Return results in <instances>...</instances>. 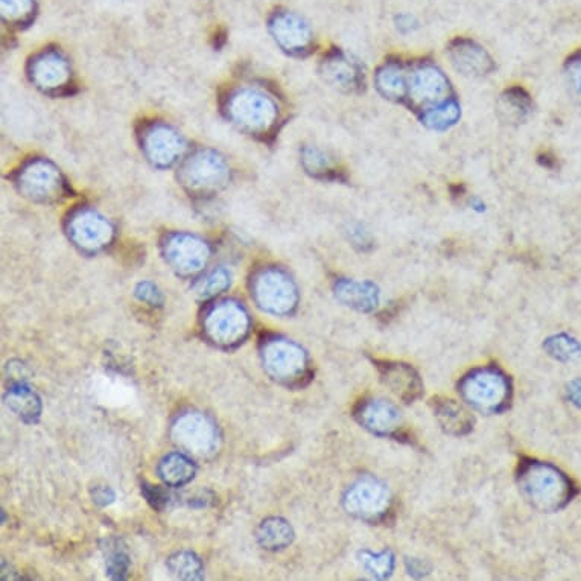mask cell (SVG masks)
Segmentation results:
<instances>
[{
    "mask_svg": "<svg viewBox=\"0 0 581 581\" xmlns=\"http://www.w3.org/2000/svg\"><path fill=\"white\" fill-rule=\"evenodd\" d=\"M2 17L7 22L26 23L35 11L34 0H0Z\"/></svg>",
    "mask_w": 581,
    "mask_h": 581,
    "instance_id": "d4e9b609",
    "label": "cell"
},
{
    "mask_svg": "<svg viewBox=\"0 0 581 581\" xmlns=\"http://www.w3.org/2000/svg\"><path fill=\"white\" fill-rule=\"evenodd\" d=\"M70 230L81 245H89V247H98L112 235V227L104 216L90 209L78 210L72 216Z\"/></svg>",
    "mask_w": 581,
    "mask_h": 581,
    "instance_id": "9a60e30c",
    "label": "cell"
},
{
    "mask_svg": "<svg viewBox=\"0 0 581 581\" xmlns=\"http://www.w3.org/2000/svg\"><path fill=\"white\" fill-rule=\"evenodd\" d=\"M143 151L148 160L159 168L174 165L185 151V140L174 128L165 124L151 125L142 136Z\"/></svg>",
    "mask_w": 581,
    "mask_h": 581,
    "instance_id": "30bf717a",
    "label": "cell"
},
{
    "mask_svg": "<svg viewBox=\"0 0 581 581\" xmlns=\"http://www.w3.org/2000/svg\"><path fill=\"white\" fill-rule=\"evenodd\" d=\"M362 565L375 577L385 578L393 571L394 560L387 551L379 554L364 553L362 554Z\"/></svg>",
    "mask_w": 581,
    "mask_h": 581,
    "instance_id": "484cf974",
    "label": "cell"
},
{
    "mask_svg": "<svg viewBox=\"0 0 581 581\" xmlns=\"http://www.w3.org/2000/svg\"><path fill=\"white\" fill-rule=\"evenodd\" d=\"M227 115L241 130L264 134L279 119L277 102L267 93L256 89H241L227 99Z\"/></svg>",
    "mask_w": 581,
    "mask_h": 581,
    "instance_id": "3957f363",
    "label": "cell"
},
{
    "mask_svg": "<svg viewBox=\"0 0 581 581\" xmlns=\"http://www.w3.org/2000/svg\"><path fill=\"white\" fill-rule=\"evenodd\" d=\"M568 396L571 399L572 404L577 405V407H581V381L571 382L568 387Z\"/></svg>",
    "mask_w": 581,
    "mask_h": 581,
    "instance_id": "f546056e",
    "label": "cell"
},
{
    "mask_svg": "<svg viewBox=\"0 0 581 581\" xmlns=\"http://www.w3.org/2000/svg\"><path fill=\"white\" fill-rule=\"evenodd\" d=\"M435 419L445 432L451 435H466L474 429V417L470 416L457 401L446 397H435L432 401Z\"/></svg>",
    "mask_w": 581,
    "mask_h": 581,
    "instance_id": "ac0fdd59",
    "label": "cell"
},
{
    "mask_svg": "<svg viewBox=\"0 0 581 581\" xmlns=\"http://www.w3.org/2000/svg\"><path fill=\"white\" fill-rule=\"evenodd\" d=\"M268 29L277 46L289 55L306 54L314 42L311 25L294 11L277 10L271 14Z\"/></svg>",
    "mask_w": 581,
    "mask_h": 581,
    "instance_id": "52a82bcc",
    "label": "cell"
},
{
    "mask_svg": "<svg viewBox=\"0 0 581 581\" xmlns=\"http://www.w3.org/2000/svg\"><path fill=\"white\" fill-rule=\"evenodd\" d=\"M347 235H349V241L352 242V245L358 247L359 250L366 251L372 248V235H370L369 230L366 229L364 224H352L349 230H347Z\"/></svg>",
    "mask_w": 581,
    "mask_h": 581,
    "instance_id": "83f0119b",
    "label": "cell"
},
{
    "mask_svg": "<svg viewBox=\"0 0 581 581\" xmlns=\"http://www.w3.org/2000/svg\"><path fill=\"white\" fill-rule=\"evenodd\" d=\"M335 294L344 305L361 312H372L378 308L381 293L378 286L369 280L355 282V280L341 279L335 285Z\"/></svg>",
    "mask_w": 581,
    "mask_h": 581,
    "instance_id": "e0dca14e",
    "label": "cell"
},
{
    "mask_svg": "<svg viewBox=\"0 0 581 581\" xmlns=\"http://www.w3.org/2000/svg\"><path fill=\"white\" fill-rule=\"evenodd\" d=\"M302 165L312 177L321 178V180H331V178L338 177L337 163H335L334 157L328 151L321 150L314 145L303 148Z\"/></svg>",
    "mask_w": 581,
    "mask_h": 581,
    "instance_id": "44dd1931",
    "label": "cell"
},
{
    "mask_svg": "<svg viewBox=\"0 0 581 581\" xmlns=\"http://www.w3.org/2000/svg\"><path fill=\"white\" fill-rule=\"evenodd\" d=\"M396 28L397 31L402 32V34H411V32H414L419 28V22H417L416 17L411 16V14H399V16L396 17Z\"/></svg>",
    "mask_w": 581,
    "mask_h": 581,
    "instance_id": "f1b7e54d",
    "label": "cell"
},
{
    "mask_svg": "<svg viewBox=\"0 0 581 581\" xmlns=\"http://www.w3.org/2000/svg\"><path fill=\"white\" fill-rule=\"evenodd\" d=\"M518 484L524 498L540 512H559L574 496V486L562 470L542 461L522 460Z\"/></svg>",
    "mask_w": 581,
    "mask_h": 581,
    "instance_id": "6da1fadb",
    "label": "cell"
},
{
    "mask_svg": "<svg viewBox=\"0 0 581 581\" xmlns=\"http://www.w3.org/2000/svg\"><path fill=\"white\" fill-rule=\"evenodd\" d=\"M545 349L551 356L560 361H572V359L581 358V346L568 335H559V337L550 338L545 343Z\"/></svg>",
    "mask_w": 581,
    "mask_h": 581,
    "instance_id": "cb8c5ba5",
    "label": "cell"
},
{
    "mask_svg": "<svg viewBox=\"0 0 581 581\" xmlns=\"http://www.w3.org/2000/svg\"><path fill=\"white\" fill-rule=\"evenodd\" d=\"M229 166L215 151L203 150L186 160L181 168L183 185L191 191L207 194L224 188L229 181Z\"/></svg>",
    "mask_w": 581,
    "mask_h": 581,
    "instance_id": "5b68a950",
    "label": "cell"
},
{
    "mask_svg": "<svg viewBox=\"0 0 581 581\" xmlns=\"http://www.w3.org/2000/svg\"><path fill=\"white\" fill-rule=\"evenodd\" d=\"M382 382L396 394L399 399L411 404L423 393L422 379L413 367L397 361H375Z\"/></svg>",
    "mask_w": 581,
    "mask_h": 581,
    "instance_id": "4fadbf2b",
    "label": "cell"
},
{
    "mask_svg": "<svg viewBox=\"0 0 581 581\" xmlns=\"http://www.w3.org/2000/svg\"><path fill=\"white\" fill-rule=\"evenodd\" d=\"M172 254L178 264H188L195 267L203 261L204 248L201 242L191 236H175L171 242Z\"/></svg>",
    "mask_w": 581,
    "mask_h": 581,
    "instance_id": "603a6c76",
    "label": "cell"
},
{
    "mask_svg": "<svg viewBox=\"0 0 581 581\" xmlns=\"http://www.w3.org/2000/svg\"><path fill=\"white\" fill-rule=\"evenodd\" d=\"M408 569L411 571L410 574L423 575L426 571L425 563H423L422 560L417 559L408 560Z\"/></svg>",
    "mask_w": 581,
    "mask_h": 581,
    "instance_id": "4dcf8cb0",
    "label": "cell"
},
{
    "mask_svg": "<svg viewBox=\"0 0 581 581\" xmlns=\"http://www.w3.org/2000/svg\"><path fill=\"white\" fill-rule=\"evenodd\" d=\"M347 507L356 518L378 524L390 513V490L376 478L358 481L347 496Z\"/></svg>",
    "mask_w": 581,
    "mask_h": 581,
    "instance_id": "8992f818",
    "label": "cell"
},
{
    "mask_svg": "<svg viewBox=\"0 0 581 581\" xmlns=\"http://www.w3.org/2000/svg\"><path fill=\"white\" fill-rule=\"evenodd\" d=\"M446 54H448L454 69L466 77H487L495 69L493 58L490 57L486 48L475 40L467 39V37H458V39L452 40Z\"/></svg>",
    "mask_w": 581,
    "mask_h": 581,
    "instance_id": "7c38bea8",
    "label": "cell"
},
{
    "mask_svg": "<svg viewBox=\"0 0 581 581\" xmlns=\"http://www.w3.org/2000/svg\"><path fill=\"white\" fill-rule=\"evenodd\" d=\"M29 75L37 87L54 92L69 83L70 66L60 52L45 51L32 60Z\"/></svg>",
    "mask_w": 581,
    "mask_h": 581,
    "instance_id": "5bb4252c",
    "label": "cell"
},
{
    "mask_svg": "<svg viewBox=\"0 0 581 581\" xmlns=\"http://www.w3.org/2000/svg\"><path fill=\"white\" fill-rule=\"evenodd\" d=\"M356 420L379 437H394L402 426V414L393 402L370 397L359 402Z\"/></svg>",
    "mask_w": 581,
    "mask_h": 581,
    "instance_id": "8fae6325",
    "label": "cell"
},
{
    "mask_svg": "<svg viewBox=\"0 0 581 581\" xmlns=\"http://www.w3.org/2000/svg\"><path fill=\"white\" fill-rule=\"evenodd\" d=\"M420 122L429 130L446 131L458 124L461 118V105L455 96L440 104L432 105L419 112Z\"/></svg>",
    "mask_w": 581,
    "mask_h": 581,
    "instance_id": "ffe728a7",
    "label": "cell"
},
{
    "mask_svg": "<svg viewBox=\"0 0 581 581\" xmlns=\"http://www.w3.org/2000/svg\"><path fill=\"white\" fill-rule=\"evenodd\" d=\"M25 197L40 203H49L63 195L64 181L60 171L46 160H34L19 172L17 180Z\"/></svg>",
    "mask_w": 581,
    "mask_h": 581,
    "instance_id": "ba28073f",
    "label": "cell"
},
{
    "mask_svg": "<svg viewBox=\"0 0 581 581\" xmlns=\"http://www.w3.org/2000/svg\"><path fill=\"white\" fill-rule=\"evenodd\" d=\"M499 118L507 124H522L533 113L531 96L522 87H510L498 99Z\"/></svg>",
    "mask_w": 581,
    "mask_h": 581,
    "instance_id": "d6986e66",
    "label": "cell"
},
{
    "mask_svg": "<svg viewBox=\"0 0 581 581\" xmlns=\"http://www.w3.org/2000/svg\"><path fill=\"white\" fill-rule=\"evenodd\" d=\"M408 66L402 60H388L378 67L375 87L379 95L388 101L402 102L407 99Z\"/></svg>",
    "mask_w": 581,
    "mask_h": 581,
    "instance_id": "2e32d148",
    "label": "cell"
},
{
    "mask_svg": "<svg viewBox=\"0 0 581 581\" xmlns=\"http://www.w3.org/2000/svg\"><path fill=\"white\" fill-rule=\"evenodd\" d=\"M320 72L324 81L340 92H361L366 84L364 69L359 61L341 49H334L323 58Z\"/></svg>",
    "mask_w": 581,
    "mask_h": 581,
    "instance_id": "9c48e42d",
    "label": "cell"
},
{
    "mask_svg": "<svg viewBox=\"0 0 581 581\" xmlns=\"http://www.w3.org/2000/svg\"><path fill=\"white\" fill-rule=\"evenodd\" d=\"M565 78L572 95L581 101V51L575 52L566 60Z\"/></svg>",
    "mask_w": 581,
    "mask_h": 581,
    "instance_id": "4316f807",
    "label": "cell"
},
{
    "mask_svg": "<svg viewBox=\"0 0 581 581\" xmlns=\"http://www.w3.org/2000/svg\"><path fill=\"white\" fill-rule=\"evenodd\" d=\"M458 393L469 407L484 414H499L512 402V381L496 366L470 370L458 382Z\"/></svg>",
    "mask_w": 581,
    "mask_h": 581,
    "instance_id": "7a4b0ae2",
    "label": "cell"
},
{
    "mask_svg": "<svg viewBox=\"0 0 581 581\" xmlns=\"http://www.w3.org/2000/svg\"><path fill=\"white\" fill-rule=\"evenodd\" d=\"M261 289L267 293V299H270L279 308L293 306L294 300H296V289H294L293 282L285 274L276 273V271H271L267 276H264Z\"/></svg>",
    "mask_w": 581,
    "mask_h": 581,
    "instance_id": "7402d4cb",
    "label": "cell"
},
{
    "mask_svg": "<svg viewBox=\"0 0 581 581\" xmlns=\"http://www.w3.org/2000/svg\"><path fill=\"white\" fill-rule=\"evenodd\" d=\"M451 96V81L437 64L422 60L408 66L405 104L416 108L417 112H422Z\"/></svg>",
    "mask_w": 581,
    "mask_h": 581,
    "instance_id": "277c9868",
    "label": "cell"
}]
</instances>
